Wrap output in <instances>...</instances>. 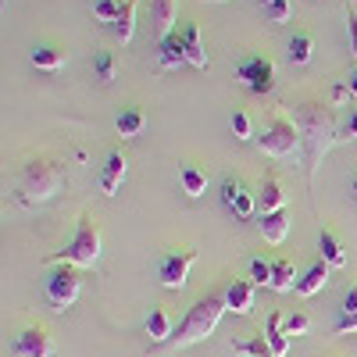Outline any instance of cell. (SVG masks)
Masks as SVG:
<instances>
[{
  "label": "cell",
  "instance_id": "6da1fadb",
  "mask_svg": "<svg viewBox=\"0 0 357 357\" xmlns=\"http://www.w3.org/2000/svg\"><path fill=\"white\" fill-rule=\"evenodd\" d=\"M296 118V126H301V136H304V146H307V154H304V165H307V183L314 178V168L321 161V154L333 146L336 139V118L333 111H325V104H301L293 111Z\"/></svg>",
  "mask_w": 357,
  "mask_h": 357
},
{
  "label": "cell",
  "instance_id": "7a4b0ae2",
  "mask_svg": "<svg viewBox=\"0 0 357 357\" xmlns=\"http://www.w3.org/2000/svg\"><path fill=\"white\" fill-rule=\"evenodd\" d=\"M222 314H225V296H204V301H197V304L186 311V318L175 325L168 347L183 350V347H193V343L207 340V336L218 329Z\"/></svg>",
  "mask_w": 357,
  "mask_h": 357
},
{
  "label": "cell",
  "instance_id": "3957f363",
  "mask_svg": "<svg viewBox=\"0 0 357 357\" xmlns=\"http://www.w3.org/2000/svg\"><path fill=\"white\" fill-rule=\"evenodd\" d=\"M100 261V229L97 222L82 215L79 218V229L72 236V243L61 247L57 254H50V264H75V268H93Z\"/></svg>",
  "mask_w": 357,
  "mask_h": 357
},
{
  "label": "cell",
  "instance_id": "277c9868",
  "mask_svg": "<svg viewBox=\"0 0 357 357\" xmlns=\"http://www.w3.org/2000/svg\"><path fill=\"white\" fill-rule=\"evenodd\" d=\"M301 143H304L301 126H296V118H289L282 107L275 111V118L268 122L264 136L257 139L261 154H268V158H296L301 154Z\"/></svg>",
  "mask_w": 357,
  "mask_h": 357
},
{
  "label": "cell",
  "instance_id": "5b68a950",
  "mask_svg": "<svg viewBox=\"0 0 357 357\" xmlns=\"http://www.w3.org/2000/svg\"><path fill=\"white\" fill-rule=\"evenodd\" d=\"M82 293V275L75 264H54L47 272V304L54 311H68Z\"/></svg>",
  "mask_w": 357,
  "mask_h": 357
},
{
  "label": "cell",
  "instance_id": "8992f818",
  "mask_svg": "<svg viewBox=\"0 0 357 357\" xmlns=\"http://www.w3.org/2000/svg\"><path fill=\"white\" fill-rule=\"evenodd\" d=\"M57 186H61L57 168L47 165V161H33L25 168V175H22V190L18 193H22L25 204H43V200H50L57 193Z\"/></svg>",
  "mask_w": 357,
  "mask_h": 357
},
{
  "label": "cell",
  "instance_id": "52a82bcc",
  "mask_svg": "<svg viewBox=\"0 0 357 357\" xmlns=\"http://www.w3.org/2000/svg\"><path fill=\"white\" fill-rule=\"evenodd\" d=\"M236 82L247 86L250 93H272L275 86V61L268 54H247L236 65Z\"/></svg>",
  "mask_w": 357,
  "mask_h": 357
},
{
  "label": "cell",
  "instance_id": "ba28073f",
  "mask_svg": "<svg viewBox=\"0 0 357 357\" xmlns=\"http://www.w3.org/2000/svg\"><path fill=\"white\" fill-rule=\"evenodd\" d=\"M197 250L193 247H183V250H172L161 257V268H158V282L165 289H183L186 279H190V268L197 264Z\"/></svg>",
  "mask_w": 357,
  "mask_h": 357
},
{
  "label": "cell",
  "instance_id": "9c48e42d",
  "mask_svg": "<svg viewBox=\"0 0 357 357\" xmlns=\"http://www.w3.org/2000/svg\"><path fill=\"white\" fill-rule=\"evenodd\" d=\"M222 204L236 218H250L254 207H257V193H250V186L243 183L240 175H225L222 178Z\"/></svg>",
  "mask_w": 357,
  "mask_h": 357
},
{
  "label": "cell",
  "instance_id": "30bf717a",
  "mask_svg": "<svg viewBox=\"0 0 357 357\" xmlns=\"http://www.w3.org/2000/svg\"><path fill=\"white\" fill-rule=\"evenodd\" d=\"M11 354L15 357H54V343L47 336V329L33 325V329H22L11 343Z\"/></svg>",
  "mask_w": 357,
  "mask_h": 357
},
{
  "label": "cell",
  "instance_id": "8fae6325",
  "mask_svg": "<svg viewBox=\"0 0 357 357\" xmlns=\"http://www.w3.org/2000/svg\"><path fill=\"white\" fill-rule=\"evenodd\" d=\"M222 296H225V311H232V314H250L254 311V282L250 279L229 282V289Z\"/></svg>",
  "mask_w": 357,
  "mask_h": 357
},
{
  "label": "cell",
  "instance_id": "7c38bea8",
  "mask_svg": "<svg viewBox=\"0 0 357 357\" xmlns=\"http://www.w3.org/2000/svg\"><path fill=\"white\" fill-rule=\"evenodd\" d=\"M178 65H186V43H183V33H175L172 36H165L161 43H158V68H178Z\"/></svg>",
  "mask_w": 357,
  "mask_h": 357
},
{
  "label": "cell",
  "instance_id": "4fadbf2b",
  "mask_svg": "<svg viewBox=\"0 0 357 357\" xmlns=\"http://www.w3.org/2000/svg\"><path fill=\"white\" fill-rule=\"evenodd\" d=\"M257 229H261V236L272 247H279L282 240H286V232H289V211L286 207H279V211H268V215H261L257 218Z\"/></svg>",
  "mask_w": 357,
  "mask_h": 357
},
{
  "label": "cell",
  "instance_id": "5bb4252c",
  "mask_svg": "<svg viewBox=\"0 0 357 357\" xmlns=\"http://www.w3.org/2000/svg\"><path fill=\"white\" fill-rule=\"evenodd\" d=\"M257 207H261V215L268 211H279V207H286V190L275 175H268L264 183L257 186Z\"/></svg>",
  "mask_w": 357,
  "mask_h": 357
},
{
  "label": "cell",
  "instance_id": "9a60e30c",
  "mask_svg": "<svg viewBox=\"0 0 357 357\" xmlns=\"http://www.w3.org/2000/svg\"><path fill=\"white\" fill-rule=\"evenodd\" d=\"M175 18H178V0H154V36H158V43L175 33Z\"/></svg>",
  "mask_w": 357,
  "mask_h": 357
},
{
  "label": "cell",
  "instance_id": "2e32d148",
  "mask_svg": "<svg viewBox=\"0 0 357 357\" xmlns=\"http://www.w3.org/2000/svg\"><path fill=\"white\" fill-rule=\"evenodd\" d=\"M126 168H129V158H126L122 151H111V154H107V165H104V175H100V186H104L107 197H111L118 186H122Z\"/></svg>",
  "mask_w": 357,
  "mask_h": 357
},
{
  "label": "cell",
  "instance_id": "e0dca14e",
  "mask_svg": "<svg viewBox=\"0 0 357 357\" xmlns=\"http://www.w3.org/2000/svg\"><path fill=\"white\" fill-rule=\"evenodd\" d=\"M318 250H321V261L329 264V268H347V247L340 243V236H336L333 229H321Z\"/></svg>",
  "mask_w": 357,
  "mask_h": 357
},
{
  "label": "cell",
  "instance_id": "ac0fdd59",
  "mask_svg": "<svg viewBox=\"0 0 357 357\" xmlns=\"http://www.w3.org/2000/svg\"><path fill=\"white\" fill-rule=\"evenodd\" d=\"M183 43H186V65H193V68H207V50H204V43H200V25H193V22H186L183 29Z\"/></svg>",
  "mask_w": 357,
  "mask_h": 357
},
{
  "label": "cell",
  "instance_id": "d6986e66",
  "mask_svg": "<svg viewBox=\"0 0 357 357\" xmlns=\"http://www.w3.org/2000/svg\"><path fill=\"white\" fill-rule=\"evenodd\" d=\"M282 321H286L282 311H272V314H268L264 340H268V347H272V357H286V354H289V336H286V329H282Z\"/></svg>",
  "mask_w": 357,
  "mask_h": 357
},
{
  "label": "cell",
  "instance_id": "ffe728a7",
  "mask_svg": "<svg viewBox=\"0 0 357 357\" xmlns=\"http://www.w3.org/2000/svg\"><path fill=\"white\" fill-rule=\"evenodd\" d=\"M333 333H336V336L357 333V286H350V289H347L343 307H340V318H336V325H333Z\"/></svg>",
  "mask_w": 357,
  "mask_h": 357
},
{
  "label": "cell",
  "instance_id": "44dd1931",
  "mask_svg": "<svg viewBox=\"0 0 357 357\" xmlns=\"http://www.w3.org/2000/svg\"><path fill=\"white\" fill-rule=\"evenodd\" d=\"M329 272H333V268L325 264V261H314L307 272H304V279L296 282V293H301V296H314L318 289H325V282H329Z\"/></svg>",
  "mask_w": 357,
  "mask_h": 357
},
{
  "label": "cell",
  "instance_id": "7402d4cb",
  "mask_svg": "<svg viewBox=\"0 0 357 357\" xmlns=\"http://www.w3.org/2000/svg\"><path fill=\"white\" fill-rule=\"evenodd\" d=\"M118 132H122L126 139H132V136H139L143 129H146V114H143V107H136V104H129V107H122L118 111Z\"/></svg>",
  "mask_w": 357,
  "mask_h": 357
},
{
  "label": "cell",
  "instance_id": "603a6c76",
  "mask_svg": "<svg viewBox=\"0 0 357 357\" xmlns=\"http://www.w3.org/2000/svg\"><path fill=\"white\" fill-rule=\"evenodd\" d=\"M178 183H183V193L186 197H204V190H207V172L204 168H197V165H178Z\"/></svg>",
  "mask_w": 357,
  "mask_h": 357
},
{
  "label": "cell",
  "instance_id": "cb8c5ba5",
  "mask_svg": "<svg viewBox=\"0 0 357 357\" xmlns=\"http://www.w3.org/2000/svg\"><path fill=\"white\" fill-rule=\"evenodd\" d=\"M29 57H33V65H36L40 72H57V68H65L68 50H61V47H36Z\"/></svg>",
  "mask_w": 357,
  "mask_h": 357
},
{
  "label": "cell",
  "instance_id": "d4e9b609",
  "mask_svg": "<svg viewBox=\"0 0 357 357\" xmlns=\"http://www.w3.org/2000/svg\"><path fill=\"white\" fill-rule=\"evenodd\" d=\"M172 318L165 314V307H151V314H146V336H151L154 343H168L172 340Z\"/></svg>",
  "mask_w": 357,
  "mask_h": 357
},
{
  "label": "cell",
  "instance_id": "484cf974",
  "mask_svg": "<svg viewBox=\"0 0 357 357\" xmlns=\"http://www.w3.org/2000/svg\"><path fill=\"white\" fill-rule=\"evenodd\" d=\"M286 57L293 65H307L311 57H314V36L311 33H293L289 47H286Z\"/></svg>",
  "mask_w": 357,
  "mask_h": 357
},
{
  "label": "cell",
  "instance_id": "4316f807",
  "mask_svg": "<svg viewBox=\"0 0 357 357\" xmlns=\"http://www.w3.org/2000/svg\"><path fill=\"white\" fill-rule=\"evenodd\" d=\"M136 8H139V0H122V11H118V22L111 25L114 29V36L129 43L132 40V29H136Z\"/></svg>",
  "mask_w": 357,
  "mask_h": 357
},
{
  "label": "cell",
  "instance_id": "83f0119b",
  "mask_svg": "<svg viewBox=\"0 0 357 357\" xmlns=\"http://www.w3.org/2000/svg\"><path fill=\"white\" fill-rule=\"evenodd\" d=\"M296 282V268H293V261L289 257H279V261H272V289H279V293H289Z\"/></svg>",
  "mask_w": 357,
  "mask_h": 357
},
{
  "label": "cell",
  "instance_id": "f1b7e54d",
  "mask_svg": "<svg viewBox=\"0 0 357 357\" xmlns=\"http://www.w3.org/2000/svg\"><path fill=\"white\" fill-rule=\"evenodd\" d=\"M93 72H97V79H100L104 86H111V82L118 79V61H114L111 50H97V54H93Z\"/></svg>",
  "mask_w": 357,
  "mask_h": 357
},
{
  "label": "cell",
  "instance_id": "f546056e",
  "mask_svg": "<svg viewBox=\"0 0 357 357\" xmlns=\"http://www.w3.org/2000/svg\"><path fill=\"white\" fill-rule=\"evenodd\" d=\"M232 350H236V354H243V357H272V347H268L264 333L254 336V340H236Z\"/></svg>",
  "mask_w": 357,
  "mask_h": 357
},
{
  "label": "cell",
  "instance_id": "4dcf8cb0",
  "mask_svg": "<svg viewBox=\"0 0 357 357\" xmlns=\"http://www.w3.org/2000/svg\"><path fill=\"white\" fill-rule=\"evenodd\" d=\"M229 126H232V132H236V139H254V118L243 111V107H236L232 111V118H229Z\"/></svg>",
  "mask_w": 357,
  "mask_h": 357
},
{
  "label": "cell",
  "instance_id": "1f68e13d",
  "mask_svg": "<svg viewBox=\"0 0 357 357\" xmlns=\"http://www.w3.org/2000/svg\"><path fill=\"white\" fill-rule=\"evenodd\" d=\"M261 8H264V18H268V22H275V25L289 22V15H293L289 0H261Z\"/></svg>",
  "mask_w": 357,
  "mask_h": 357
},
{
  "label": "cell",
  "instance_id": "d6a6232c",
  "mask_svg": "<svg viewBox=\"0 0 357 357\" xmlns=\"http://www.w3.org/2000/svg\"><path fill=\"white\" fill-rule=\"evenodd\" d=\"M250 282H254V286H272V261L254 257V261H250Z\"/></svg>",
  "mask_w": 357,
  "mask_h": 357
},
{
  "label": "cell",
  "instance_id": "836d02e7",
  "mask_svg": "<svg viewBox=\"0 0 357 357\" xmlns=\"http://www.w3.org/2000/svg\"><path fill=\"white\" fill-rule=\"evenodd\" d=\"M282 329H286V336H304V333H311V318H307L304 311H296V314H286Z\"/></svg>",
  "mask_w": 357,
  "mask_h": 357
},
{
  "label": "cell",
  "instance_id": "e575fe53",
  "mask_svg": "<svg viewBox=\"0 0 357 357\" xmlns=\"http://www.w3.org/2000/svg\"><path fill=\"white\" fill-rule=\"evenodd\" d=\"M118 11H122V0H97L93 4V15L100 18V22H118Z\"/></svg>",
  "mask_w": 357,
  "mask_h": 357
},
{
  "label": "cell",
  "instance_id": "d590c367",
  "mask_svg": "<svg viewBox=\"0 0 357 357\" xmlns=\"http://www.w3.org/2000/svg\"><path fill=\"white\" fill-rule=\"evenodd\" d=\"M350 97V86L347 82H340V86H333V104H343Z\"/></svg>",
  "mask_w": 357,
  "mask_h": 357
},
{
  "label": "cell",
  "instance_id": "8d00e7d4",
  "mask_svg": "<svg viewBox=\"0 0 357 357\" xmlns=\"http://www.w3.org/2000/svg\"><path fill=\"white\" fill-rule=\"evenodd\" d=\"M343 132H347V136H350V139H357V111H354V114H350V122H347V126H343Z\"/></svg>",
  "mask_w": 357,
  "mask_h": 357
},
{
  "label": "cell",
  "instance_id": "74e56055",
  "mask_svg": "<svg viewBox=\"0 0 357 357\" xmlns=\"http://www.w3.org/2000/svg\"><path fill=\"white\" fill-rule=\"evenodd\" d=\"M347 86H350V97H357V68L347 75Z\"/></svg>",
  "mask_w": 357,
  "mask_h": 357
},
{
  "label": "cell",
  "instance_id": "f35d334b",
  "mask_svg": "<svg viewBox=\"0 0 357 357\" xmlns=\"http://www.w3.org/2000/svg\"><path fill=\"white\" fill-rule=\"evenodd\" d=\"M350 197H354V200H357V175H354V178H350Z\"/></svg>",
  "mask_w": 357,
  "mask_h": 357
},
{
  "label": "cell",
  "instance_id": "ab89813d",
  "mask_svg": "<svg viewBox=\"0 0 357 357\" xmlns=\"http://www.w3.org/2000/svg\"><path fill=\"white\" fill-rule=\"evenodd\" d=\"M354 54H357V47H354Z\"/></svg>",
  "mask_w": 357,
  "mask_h": 357
}]
</instances>
